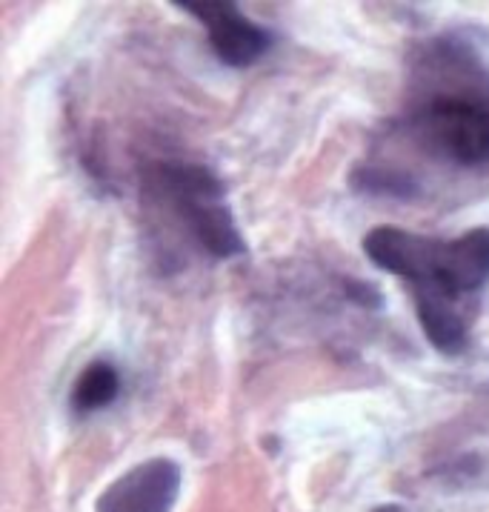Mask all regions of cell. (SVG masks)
<instances>
[{"label": "cell", "mask_w": 489, "mask_h": 512, "mask_svg": "<svg viewBox=\"0 0 489 512\" xmlns=\"http://www.w3.org/2000/svg\"><path fill=\"white\" fill-rule=\"evenodd\" d=\"M367 258L407 281L418 324L444 355H461L478 312V295L489 284V226L461 238H432L401 226H375L364 238Z\"/></svg>", "instance_id": "6da1fadb"}, {"label": "cell", "mask_w": 489, "mask_h": 512, "mask_svg": "<svg viewBox=\"0 0 489 512\" xmlns=\"http://www.w3.org/2000/svg\"><path fill=\"white\" fill-rule=\"evenodd\" d=\"M409 66L401 132L435 164L489 169V72L472 46L435 38Z\"/></svg>", "instance_id": "7a4b0ae2"}, {"label": "cell", "mask_w": 489, "mask_h": 512, "mask_svg": "<svg viewBox=\"0 0 489 512\" xmlns=\"http://www.w3.org/2000/svg\"><path fill=\"white\" fill-rule=\"evenodd\" d=\"M146 192L195 238L212 258L244 255L246 244L224 204V184L195 164H155L146 172Z\"/></svg>", "instance_id": "3957f363"}, {"label": "cell", "mask_w": 489, "mask_h": 512, "mask_svg": "<svg viewBox=\"0 0 489 512\" xmlns=\"http://www.w3.org/2000/svg\"><path fill=\"white\" fill-rule=\"evenodd\" d=\"M181 12L192 15L198 23H204L206 38L212 43L215 55L226 66H249L258 58H264L266 49L272 46V35L264 26L249 21L235 3L224 0H178Z\"/></svg>", "instance_id": "277c9868"}, {"label": "cell", "mask_w": 489, "mask_h": 512, "mask_svg": "<svg viewBox=\"0 0 489 512\" xmlns=\"http://www.w3.org/2000/svg\"><path fill=\"white\" fill-rule=\"evenodd\" d=\"M181 492V467L172 458H149L112 481L95 512H172Z\"/></svg>", "instance_id": "5b68a950"}, {"label": "cell", "mask_w": 489, "mask_h": 512, "mask_svg": "<svg viewBox=\"0 0 489 512\" xmlns=\"http://www.w3.org/2000/svg\"><path fill=\"white\" fill-rule=\"evenodd\" d=\"M121 395V372L109 361H92L83 369L75 381L72 390V407L78 412H98L109 404H115V398Z\"/></svg>", "instance_id": "8992f818"}]
</instances>
